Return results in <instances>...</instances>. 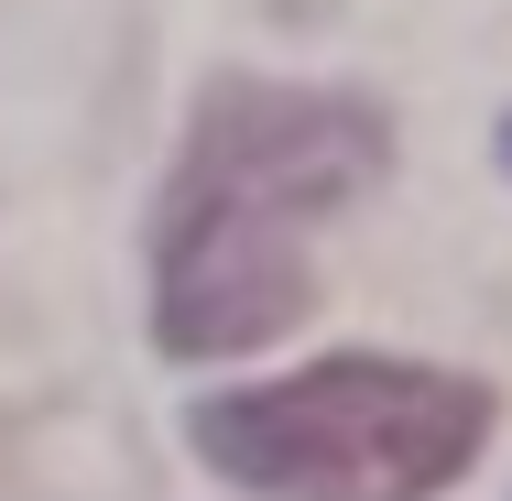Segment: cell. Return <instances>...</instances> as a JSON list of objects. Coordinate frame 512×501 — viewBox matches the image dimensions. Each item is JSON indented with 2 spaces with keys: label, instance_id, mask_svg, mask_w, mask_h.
<instances>
[{
  "label": "cell",
  "instance_id": "6da1fadb",
  "mask_svg": "<svg viewBox=\"0 0 512 501\" xmlns=\"http://www.w3.org/2000/svg\"><path fill=\"white\" fill-rule=\"evenodd\" d=\"M393 175V120L360 88L218 77L153 207V349L251 360L316 305V229Z\"/></svg>",
  "mask_w": 512,
  "mask_h": 501
},
{
  "label": "cell",
  "instance_id": "7a4b0ae2",
  "mask_svg": "<svg viewBox=\"0 0 512 501\" xmlns=\"http://www.w3.org/2000/svg\"><path fill=\"white\" fill-rule=\"evenodd\" d=\"M491 425L502 393L480 371L338 349L284 382L207 393L186 414V447L262 501H436L480 469Z\"/></svg>",
  "mask_w": 512,
  "mask_h": 501
},
{
  "label": "cell",
  "instance_id": "3957f363",
  "mask_svg": "<svg viewBox=\"0 0 512 501\" xmlns=\"http://www.w3.org/2000/svg\"><path fill=\"white\" fill-rule=\"evenodd\" d=\"M502 175H512V120H502Z\"/></svg>",
  "mask_w": 512,
  "mask_h": 501
}]
</instances>
